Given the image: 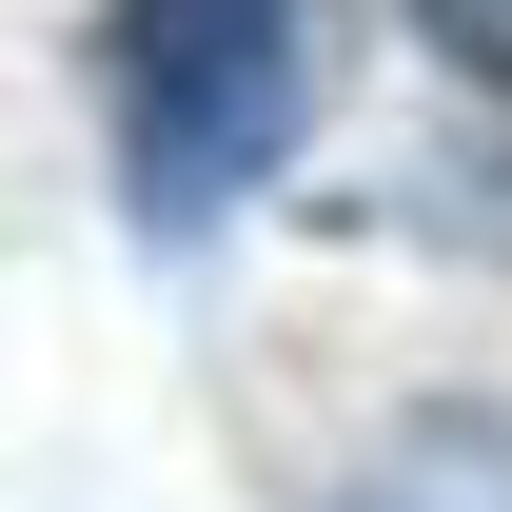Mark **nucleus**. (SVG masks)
Wrapping results in <instances>:
<instances>
[{
	"instance_id": "1",
	"label": "nucleus",
	"mask_w": 512,
	"mask_h": 512,
	"mask_svg": "<svg viewBox=\"0 0 512 512\" xmlns=\"http://www.w3.org/2000/svg\"><path fill=\"white\" fill-rule=\"evenodd\" d=\"M99 99H119L138 237H217L316 99V0H99Z\"/></svg>"
},
{
	"instance_id": "2",
	"label": "nucleus",
	"mask_w": 512,
	"mask_h": 512,
	"mask_svg": "<svg viewBox=\"0 0 512 512\" xmlns=\"http://www.w3.org/2000/svg\"><path fill=\"white\" fill-rule=\"evenodd\" d=\"M335 512H512V414H394L335 473Z\"/></svg>"
},
{
	"instance_id": "3",
	"label": "nucleus",
	"mask_w": 512,
	"mask_h": 512,
	"mask_svg": "<svg viewBox=\"0 0 512 512\" xmlns=\"http://www.w3.org/2000/svg\"><path fill=\"white\" fill-rule=\"evenodd\" d=\"M414 20H434L453 79H493V99H512V0H414Z\"/></svg>"
}]
</instances>
